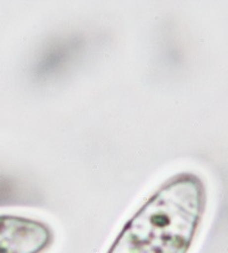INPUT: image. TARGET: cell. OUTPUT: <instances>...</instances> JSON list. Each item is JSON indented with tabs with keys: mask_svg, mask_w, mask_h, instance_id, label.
Masks as SVG:
<instances>
[{
	"mask_svg": "<svg viewBox=\"0 0 228 253\" xmlns=\"http://www.w3.org/2000/svg\"><path fill=\"white\" fill-rule=\"evenodd\" d=\"M53 242L49 226L16 215H0V253H43Z\"/></svg>",
	"mask_w": 228,
	"mask_h": 253,
	"instance_id": "cell-2",
	"label": "cell"
},
{
	"mask_svg": "<svg viewBox=\"0 0 228 253\" xmlns=\"http://www.w3.org/2000/svg\"><path fill=\"white\" fill-rule=\"evenodd\" d=\"M205 202L199 177L175 176L127 222L107 253H188Z\"/></svg>",
	"mask_w": 228,
	"mask_h": 253,
	"instance_id": "cell-1",
	"label": "cell"
}]
</instances>
